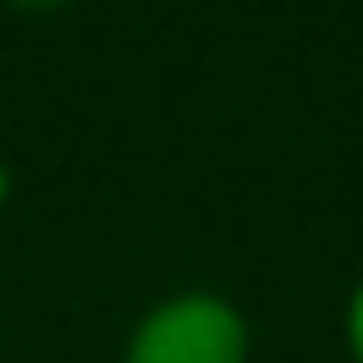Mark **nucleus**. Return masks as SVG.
Returning a JSON list of instances; mask_svg holds the SVG:
<instances>
[{
  "mask_svg": "<svg viewBox=\"0 0 363 363\" xmlns=\"http://www.w3.org/2000/svg\"><path fill=\"white\" fill-rule=\"evenodd\" d=\"M119 363H250V323L216 289H176L136 318Z\"/></svg>",
  "mask_w": 363,
  "mask_h": 363,
  "instance_id": "1",
  "label": "nucleus"
},
{
  "mask_svg": "<svg viewBox=\"0 0 363 363\" xmlns=\"http://www.w3.org/2000/svg\"><path fill=\"white\" fill-rule=\"evenodd\" d=\"M346 352H352V363H363V278L346 295Z\"/></svg>",
  "mask_w": 363,
  "mask_h": 363,
  "instance_id": "2",
  "label": "nucleus"
},
{
  "mask_svg": "<svg viewBox=\"0 0 363 363\" xmlns=\"http://www.w3.org/2000/svg\"><path fill=\"white\" fill-rule=\"evenodd\" d=\"M6 187H11V176H6V164H0V204H6Z\"/></svg>",
  "mask_w": 363,
  "mask_h": 363,
  "instance_id": "4",
  "label": "nucleus"
},
{
  "mask_svg": "<svg viewBox=\"0 0 363 363\" xmlns=\"http://www.w3.org/2000/svg\"><path fill=\"white\" fill-rule=\"evenodd\" d=\"M6 6H17V11H62L68 0H6Z\"/></svg>",
  "mask_w": 363,
  "mask_h": 363,
  "instance_id": "3",
  "label": "nucleus"
}]
</instances>
